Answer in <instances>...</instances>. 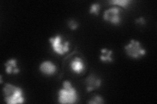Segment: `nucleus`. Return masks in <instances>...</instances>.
Returning <instances> with one entry per match:
<instances>
[{
  "instance_id": "6",
  "label": "nucleus",
  "mask_w": 157,
  "mask_h": 104,
  "mask_svg": "<svg viewBox=\"0 0 157 104\" xmlns=\"http://www.w3.org/2000/svg\"><path fill=\"white\" fill-rule=\"evenodd\" d=\"M86 85V90L88 92L97 90L99 88L102 83V81L95 74H91L88 76L85 81Z\"/></svg>"
},
{
  "instance_id": "2",
  "label": "nucleus",
  "mask_w": 157,
  "mask_h": 104,
  "mask_svg": "<svg viewBox=\"0 0 157 104\" xmlns=\"http://www.w3.org/2000/svg\"><path fill=\"white\" fill-rule=\"evenodd\" d=\"M4 101L7 104L23 103L25 102L22 88L12 85L11 83H6L3 88Z\"/></svg>"
},
{
  "instance_id": "10",
  "label": "nucleus",
  "mask_w": 157,
  "mask_h": 104,
  "mask_svg": "<svg viewBox=\"0 0 157 104\" xmlns=\"http://www.w3.org/2000/svg\"><path fill=\"white\" fill-rule=\"evenodd\" d=\"M113 51L111 49L103 48L101 49L100 59L102 62L112 63L113 61Z\"/></svg>"
},
{
  "instance_id": "15",
  "label": "nucleus",
  "mask_w": 157,
  "mask_h": 104,
  "mask_svg": "<svg viewBox=\"0 0 157 104\" xmlns=\"http://www.w3.org/2000/svg\"><path fill=\"white\" fill-rule=\"evenodd\" d=\"M136 23L139 24L140 26H145L146 24V20H145L144 18L143 17H140L139 18H137L136 20Z\"/></svg>"
},
{
  "instance_id": "13",
  "label": "nucleus",
  "mask_w": 157,
  "mask_h": 104,
  "mask_svg": "<svg viewBox=\"0 0 157 104\" xmlns=\"http://www.w3.org/2000/svg\"><path fill=\"white\" fill-rule=\"evenodd\" d=\"M105 102L104 100V98H102L100 95H94L93 96L90 100L88 102V103H91V104H102L104 103Z\"/></svg>"
},
{
  "instance_id": "8",
  "label": "nucleus",
  "mask_w": 157,
  "mask_h": 104,
  "mask_svg": "<svg viewBox=\"0 0 157 104\" xmlns=\"http://www.w3.org/2000/svg\"><path fill=\"white\" fill-rule=\"evenodd\" d=\"M6 66V72L9 75L18 74L20 72V69L18 66L17 60L16 59H10L4 64Z\"/></svg>"
},
{
  "instance_id": "14",
  "label": "nucleus",
  "mask_w": 157,
  "mask_h": 104,
  "mask_svg": "<svg viewBox=\"0 0 157 104\" xmlns=\"http://www.w3.org/2000/svg\"><path fill=\"white\" fill-rule=\"evenodd\" d=\"M67 25H68V27H70L71 30H75V29H77L78 27V23L73 19L70 20L67 22Z\"/></svg>"
},
{
  "instance_id": "4",
  "label": "nucleus",
  "mask_w": 157,
  "mask_h": 104,
  "mask_svg": "<svg viewBox=\"0 0 157 104\" xmlns=\"http://www.w3.org/2000/svg\"><path fill=\"white\" fill-rule=\"evenodd\" d=\"M124 50L128 56L134 59H140L146 54V50L142 47L141 42L134 39H132L124 46Z\"/></svg>"
},
{
  "instance_id": "12",
  "label": "nucleus",
  "mask_w": 157,
  "mask_h": 104,
  "mask_svg": "<svg viewBox=\"0 0 157 104\" xmlns=\"http://www.w3.org/2000/svg\"><path fill=\"white\" fill-rule=\"evenodd\" d=\"M100 9H101V6L99 3H92L90 6L89 13H90V14H93L96 16H98V14H99V12L100 11Z\"/></svg>"
},
{
  "instance_id": "3",
  "label": "nucleus",
  "mask_w": 157,
  "mask_h": 104,
  "mask_svg": "<svg viewBox=\"0 0 157 104\" xmlns=\"http://www.w3.org/2000/svg\"><path fill=\"white\" fill-rule=\"evenodd\" d=\"M52 51L58 56H63L70 50V42L64 41L60 34L49 38Z\"/></svg>"
},
{
  "instance_id": "7",
  "label": "nucleus",
  "mask_w": 157,
  "mask_h": 104,
  "mask_svg": "<svg viewBox=\"0 0 157 104\" xmlns=\"http://www.w3.org/2000/svg\"><path fill=\"white\" fill-rule=\"evenodd\" d=\"M39 71L47 76H52L56 74L57 66L51 61H45L42 62L39 66Z\"/></svg>"
},
{
  "instance_id": "9",
  "label": "nucleus",
  "mask_w": 157,
  "mask_h": 104,
  "mask_svg": "<svg viewBox=\"0 0 157 104\" xmlns=\"http://www.w3.org/2000/svg\"><path fill=\"white\" fill-rule=\"evenodd\" d=\"M85 64L82 59L80 57H75L70 63L71 70L75 74H80L85 70Z\"/></svg>"
},
{
  "instance_id": "5",
  "label": "nucleus",
  "mask_w": 157,
  "mask_h": 104,
  "mask_svg": "<svg viewBox=\"0 0 157 104\" xmlns=\"http://www.w3.org/2000/svg\"><path fill=\"white\" fill-rule=\"evenodd\" d=\"M121 9L117 7H113L107 9L104 13L103 18L107 22L113 25H119L121 22Z\"/></svg>"
},
{
  "instance_id": "1",
  "label": "nucleus",
  "mask_w": 157,
  "mask_h": 104,
  "mask_svg": "<svg viewBox=\"0 0 157 104\" xmlns=\"http://www.w3.org/2000/svg\"><path fill=\"white\" fill-rule=\"evenodd\" d=\"M58 102L62 104L75 103L78 101V92L71 82L66 80L62 83V87L58 92Z\"/></svg>"
},
{
  "instance_id": "11",
  "label": "nucleus",
  "mask_w": 157,
  "mask_h": 104,
  "mask_svg": "<svg viewBox=\"0 0 157 104\" xmlns=\"http://www.w3.org/2000/svg\"><path fill=\"white\" fill-rule=\"evenodd\" d=\"M132 3L130 0H111L109 1V3L113 5H118L121 7L127 9L130 6V4Z\"/></svg>"
}]
</instances>
